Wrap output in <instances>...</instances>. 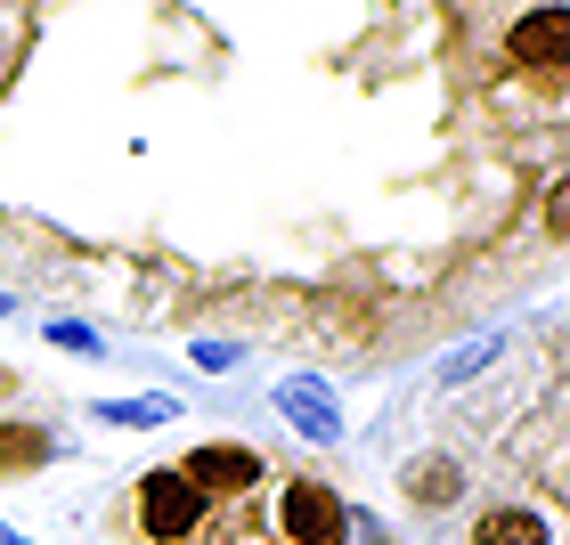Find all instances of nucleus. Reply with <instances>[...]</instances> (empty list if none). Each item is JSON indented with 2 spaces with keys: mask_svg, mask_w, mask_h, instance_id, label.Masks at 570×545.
<instances>
[{
  "mask_svg": "<svg viewBox=\"0 0 570 545\" xmlns=\"http://www.w3.org/2000/svg\"><path fill=\"white\" fill-rule=\"evenodd\" d=\"M277 522H285V545H343V537H351L343 497L318 488V480H294V488H285V497H277Z\"/></svg>",
  "mask_w": 570,
  "mask_h": 545,
  "instance_id": "1",
  "label": "nucleus"
},
{
  "mask_svg": "<svg viewBox=\"0 0 570 545\" xmlns=\"http://www.w3.org/2000/svg\"><path fill=\"white\" fill-rule=\"evenodd\" d=\"M204 513H213V505H204L179 473H147V480H139V529H147V537L179 545V537H188V529L204 522Z\"/></svg>",
  "mask_w": 570,
  "mask_h": 545,
  "instance_id": "2",
  "label": "nucleus"
},
{
  "mask_svg": "<svg viewBox=\"0 0 570 545\" xmlns=\"http://www.w3.org/2000/svg\"><path fill=\"white\" fill-rule=\"evenodd\" d=\"M277 415H285L302 439H318V448L343 439V407H334V392H326L318 375H285V383H277Z\"/></svg>",
  "mask_w": 570,
  "mask_h": 545,
  "instance_id": "3",
  "label": "nucleus"
},
{
  "mask_svg": "<svg viewBox=\"0 0 570 545\" xmlns=\"http://www.w3.org/2000/svg\"><path fill=\"white\" fill-rule=\"evenodd\" d=\"M179 480H188L204 505H213V497H245V488L262 480V456H253V448H196L188 464H179Z\"/></svg>",
  "mask_w": 570,
  "mask_h": 545,
  "instance_id": "4",
  "label": "nucleus"
},
{
  "mask_svg": "<svg viewBox=\"0 0 570 545\" xmlns=\"http://www.w3.org/2000/svg\"><path fill=\"white\" fill-rule=\"evenodd\" d=\"M562 41H570V17H562V9H530V17L505 33V58L530 66V73H547V66H562Z\"/></svg>",
  "mask_w": 570,
  "mask_h": 545,
  "instance_id": "5",
  "label": "nucleus"
},
{
  "mask_svg": "<svg viewBox=\"0 0 570 545\" xmlns=\"http://www.w3.org/2000/svg\"><path fill=\"white\" fill-rule=\"evenodd\" d=\"M473 545H547V522H538V513H522V505H498V513H481Z\"/></svg>",
  "mask_w": 570,
  "mask_h": 545,
  "instance_id": "6",
  "label": "nucleus"
},
{
  "mask_svg": "<svg viewBox=\"0 0 570 545\" xmlns=\"http://www.w3.org/2000/svg\"><path fill=\"white\" fill-rule=\"evenodd\" d=\"M498 350H505V334H473L464 350H449V358H440V383H473V375H481Z\"/></svg>",
  "mask_w": 570,
  "mask_h": 545,
  "instance_id": "7",
  "label": "nucleus"
},
{
  "mask_svg": "<svg viewBox=\"0 0 570 545\" xmlns=\"http://www.w3.org/2000/svg\"><path fill=\"white\" fill-rule=\"evenodd\" d=\"M41 456H49V432H33V424L0 432V473H24V464H41Z\"/></svg>",
  "mask_w": 570,
  "mask_h": 545,
  "instance_id": "8",
  "label": "nucleus"
},
{
  "mask_svg": "<svg viewBox=\"0 0 570 545\" xmlns=\"http://www.w3.org/2000/svg\"><path fill=\"white\" fill-rule=\"evenodd\" d=\"M98 415H107V424H171V415H179V399L164 392V399H107V407H98Z\"/></svg>",
  "mask_w": 570,
  "mask_h": 545,
  "instance_id": "9",
  "label": "nucleus"
},
{
  "mask_svg": "<svg viewBox=\"0 0 570 545\" xmlns=\"http://www.w3.org/2000/svg\"><path fill=\"white\" fill-rule=\"evenodd\" d=\"M407 488H416V505H424V497H456V473H449V464H416Z\"/></svg>",
  "mask_w": 570,
  "mask_h": 545,
  "instance_id": "10",
  "label": "nucleus"
},
{
  "mask_svg": "<svg viewBox=\"0 0 570 545\" xmlns=\"http://www.w3.org/2000/svg\"><path fill=\"white\" fill-rule=\"evenodd\" d=\"M49 343H58V350H90V358H98V334H90V326H66V318H58V326H49Z\"/></svg>",
  "mask_w": 570,
  "mask_h": 545,
  "instance_id": "11",
  "label": "nucleus"
},
{
  "mask_svg": "<svg viewBox=\"0 0 570 545\" xmlns=\"http://www.w3.org/2000/svg\"><path fill=\"white\" fill-rule=\"evenodd\" d=\"M196 367H237V343H196Z\"/></svg>",
  "mask_w": 570,
  "mask_h": 545,
  "instance_id": "12",
  "label": "nucleus"
},
{
  "mask_svg": "<svg viewBox=\"0 0 570 545\" xmlns=\"http://www.w3.org/2000/svg\"><path fill=\"white\" fill-rule=\"evenodd\" d=\"M9 309H17V301H9V294H0V318H9Z\"/></svg>",
  "mask_w": 570,
  "mask_h": 545,
  "instance_id": "13",
  "label": "nucleus"
},
{
  "mask_svg": "<svg viewBox=\"0 0 570 545\" xmlns=\"http://www.w3.org/2000/svg\"><path fill=\"white\" fill-rule=\"evenodd\" d=\"M0 545H24V537H9V529H0Z\"/></svg>",
  "mask_w": 570,
  "mask_h": 545,
  "instance_id": "14",
  "label": "nucleus"
}]
</instances>
